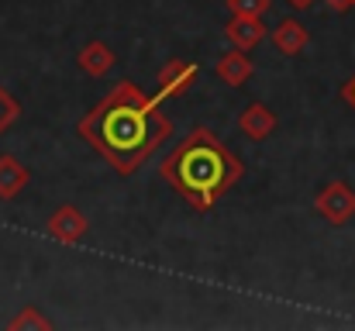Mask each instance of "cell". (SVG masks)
Segmentation results:
<instances>
[{
	"label": "cell",
	"instance_id": "14",
	"mask_svg": "<svg viewBox=\"0 0 355 331\" xmlns=\"http://www.w3.org/2000/svg\"><path fill=\"white\" fill-rule=\"evenodd\" d=\"M269 7H272V0H228L232 14H252V17H262Z\"/></svg>",
	"mask_w": 355,
	"mask_h": 331
},
{
	"label": "cell",
	"instance_id": "17",
	"mask_svg": "<svg viewBox=\"0 0 355 331\" xmlns=\"http://www.w3.org/2000/svg\"><path fill=\"white\" fill-rule=\"evenodd\" d=\"M286 3H290V7H297V10H307V7H311V3H318V0H286Z\"/></svg>",
	"mask_w": 355,
	"mask_h": 331
},
{
	"label": "cell",
	"instance_id": "7",
	"mask_svg": "<svg viewBox=\"0 0 355 331\" xmlns=\"http://www.w3.org/2000/svg\"><path fill=\"white\" fill-rule=\"evenodd\" d=\"M76 62H80V69H83L87 76L101 80V76H107V73L114 69L118 56L111 52V45H107V42L94 38V42H87V45H83V49L76 52Z\"/></svg>",
	"mask_w": 355,
	"mask_h": 331
},
{
	"label": "cell",
	"instance_id": "1",
	"mask_svg": "<svg viewBox=\"0 0 355 331\" xmlns=\"http://www.w3.org/2000/svg\"><path fill=\"white\" fill-rule=\"evenodd\" d=\"M76 135L97 148L121 176H131L173 135V121L162 114L155 97L131 80H121L97 108L80 117Z\"/></svg>",
	"mask_w": 355,
	"mask_h": 331
},
{
	"label": "cell",
	"instance_id": "9",
	"mask_svg": "<svg viewBox=\"0 0 355 331\" xmlns=\"http://www.w3.org/2000/svg\"><path fill=\"white\" fill-rule=\"evenodd\" d=\"M238 131L252 142H266L272 131H276V114L266 108V104H248V108L238 114Z\"/></svg>",
	"mask_w": 355,
	"mask_h": 331
},
{
	"label": "cell",
	"instance_id": "4",
	"mask_svg": "<svg viewBox=\"0 0 355 331\" xmlns=\"http://www.w3.org/2000/svg\"><path fill=\"white\" fill-rule=\"evenodd\" d=\"M197 76H200V66H197V62H190V59H169V62L159 69V94H155V101L162 104V101L183 97V94L193 87Z\"/></svg>",
	"mask_w": 355,
	"mask_h": 331
},
{
	"label": "cell",
	"instance_id": "11",
	"mask_svg": "<svg viewBox=\"0 0 355 331\" xmlns=\"http://www.w3.org/2000/svg\"><path fill=\"white\" fill-rule=\"evenodd\" d=\"M28 187V166L14 155H0V201H14Z\"/></svg>",
	"mask_w": 355,
	"mask_h": 331
},
{
	"label": "cell",
	"instance_id": "10",
	"mask_svg": "<svg viewBox=\"0 0 355 331\" xmlns=\"http://www.w3.org/2000/svg\"><path fill=\"white\" fill-rule=\"evenodd\" d=\"M214 73H218V80H225L228 87H245L248 80H252V73H255V66H252V59H248V52H241V49H232V52H221V59L214 62Z\"/></svg>",
	"mask_w": 355,
	"mask_h": 331
},
{
	"label": "cell",
	"instance_id": "16",
	"mask_svg": "<svg viewBox=\"0 0 355 331\" xmlns=\"http://www.w3.org/2000/svg\"><path fill=\"white\" fill-rule=\"evenodd\" d=\"M324 3H328L331 10H338V14H342V10H349V7H355V0H324Z\"/></svg>",
	"mask_w": 355,
	"mask_h": 331
},
{
	"label": "cell",
	"instance_id": "3",
	"mask_svg": "<svg viewBox=\"0 0 355 331\" xmlns=\"http://www.w3.org/2000/svg\"><path fill=\"white\" fill-rule=\"evenodd\" d=\"M314 211L328 224H349L355 218V190L349 183H342V180L321 187L318 197H314Z\"/></svg>",
	"mask_w": 355,
	"mask_h": 331
},
{
	"label": "cell",
	"instance_id": "8",
	"mask_svg": "<svg viewBox=\"0 0 355 331\" xmlns=\"http://www.w3.org/2000/svg\"><path fill=\"white\" fill-rule=\"evenodd\" d=\"M269 38H272L276 52H283V56H300V52L307 49V42H311V31H307L297 17H283V21L269 31Z\"/></svg>",
	"mask_w": 355,
	"mask_h": 331
},
{
	"label": "cell",
	"instance_id": "12",
	"mask_svg": "<svg viewBox=\"0 0 355 331\" xmlns=\"http://www.w3.org/2000/svg\"><path fill=\"white\" fill-rule=\"evenodd\" d=\"M7 328L10 331H24V328H38V331H49L52 328V321L38 311V307H21V314H14L10 321H7Z\"/></svg>",
	"mask_w": 355,
	"mask_h": 331
},
{
	"label": "cell",
	"instance_id": "15",
	"mask_svg": "<svg viewBox=\"0 0 355 331\" xmlns=\"http://www.w3.org/2000/svg\"><path fill=\"white\" fill-rule=\"evenodd\" d=\"M342 101L355 110V76H352V80H345V87H342Z\"/></svg>",
	"mask_w": 355,
	"mask_h": 331
},
{
	"label": "cell",
	"instance_id": "5",
	"mask_svg": "<svg viewBox=\"0 0 355 331\" xmlns=\"http://www.w3.org/2000/svg\"><path fill=\"white\" fill-rule=\"evenodd\" d=\"M45 228H49V235H52L55 241H62V245H76V241H83V238H87L90 221H87V214H83L80 207L62 204L59 211H52V214H49Z\"/></svg>",
	"mask_w": 355,
	"mask_h": 331
},
{
	"label": "cell",
	"instance_id": "13",
	"mask_svg": "<svg viewBox=\"0 0 355 331\" xmlns=\"http://www.w3.org/2000/svg\"><path fill=\"white\" fill-rule=\"evenodd\" d=\"M17 117H21V104H17V101H14V97H10V94L0 87V135H3V131H7V128H10Z\"/></svg>",
	"mask_w": 355,
	"mask_h": 331
},
{
	"label": "cell",
	"instance_id": "2",
	"mask_svg": "<svg viewBox=\"0 0 355 331\" xmlns=\"http://www.w3.org/2000/svg\"><path fill=\"white\" fill-rule=\"evenodd\" d=\"M241 173L245 162L211 128H193L159 166V176L200 214L211 211L221 201V194L235 187Z\"/></svg>",
	"mask_w": 355,
	"mask_h": 331
},
{
	"label": "cell",
	"instance_id": "6",
	"mask_svg": "<svg viewBox=\"0 0 355 331\" xmlns=\"http://www.w3.org/2000/svg\"><path fill=\"white\" fill-rule=\"evenodd\" d=\"M225 35L228 42L241 49V52H252L259 42H266L269 28L262 24V17H252V14H232V21L225 24Z\"/></svg>",
	"mask_w": 355,
	"mask_h": 331
}]
</instances>
